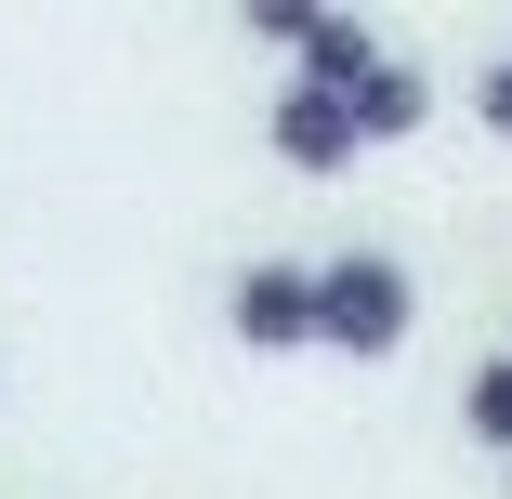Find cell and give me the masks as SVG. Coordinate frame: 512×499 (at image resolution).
Segmentation results:
<instances>
[{"instance_id":"obj_4","label":"cell","mask_w":512,"mask_h":499,"mask_svg":"<svg viewBox=\"0 0 512 499\" xmlns=\"http://www.w3.org/2000/svg\"><path fill=\"white\" fill-rule=\"evenodd\" d=\"M342 106H355V145H394V132H421V119H434V79L407 66V53H381V66L342 92Z\"/></svg>"},{"instance_id":"obj_1","label":"cell","mask_w":512,"mask_h":499,"mask_svg":"<svg viewBox=\"0 0 512 499\" xmlns=\"http://www.w3.org/2000/svg\"><path fill=\"white\" fill-rule=\"evenodd\" d=\"M407 316H421V289H407L394 250H342V263H316V342H329V355H394Z\"/></svg>"},{"instance_id":"obj_2","label":"cell","mask_w":512,"mask_h":499,"mask_svg":"<svg viewBox=\"0 0 512 499\" xmlns=\"http://www.w3.org/2000/svg\"><path fill=\"white\" fill-rule=\"evenodd\" d=\"M263 145H276L302 184H329V171H355V106H342V92H316V79H289L276 106H263Z\"/></svg>"},{"instance_id":"obj_5","label":"cell","mask_w":512,"mask_h":499,"mask_svg":"<svg viewBox=\"0 0 512 499\" xmlns=\"http://www.w3.org/2000/svg\"><path fill=\"white\" fill-rule=\"evenodd\" d=\"M316 92H355L368 66H381V27H355V14H302V53H289Z\"/></svg>"},{"instance_id":"obj_6","label":"cell","mask_w":512,"mask_h":499,"mask_svg":"<svg viewBox=\"0 0 512 499\" xmlns=\"http://www.w3.org/2000/svg\"><path fill=\"white\" fill-rule=\"evenodd\" d=\"M460 421H473V434H486V447L512 460V355H486V368L460 381Z\"/></svg>"},{"instance_id":"obj_7","label":"cell","mask_w":512,"mask_h":499,"mask_svg":"<svg viewBox=\"0 0 512 499\" xmlns=\"http://www.w3.org/2000/svg\"><path fill=\"white\" fill-rule=\"evenodd\" d=\"M473 119H486V132H499V145H512V53H499V66H486V79H473Z\"/></svg>"},{"instance_id":"obj_3","label":"cell","mask_w":512,"mask_h":499,"mask_svg":"<svg viewBox=\"0 0 512 499\" xmlns=\"http://www.w3.org/2000/svg\"><path fill=\"white\" fill-rule=\"evenodd\" d=\"M224 316H237V342H250V355L316 342V263H250V276L224 289Z\"/></svg>"}]
</instances>
